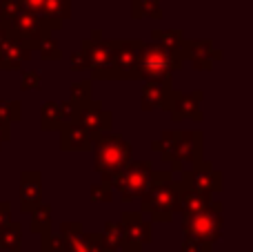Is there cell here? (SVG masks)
I'll return each instance as SVG.
<instances>
[{"instance_id": "obj_6", "label": "cell", "mask_w": 253, "mask_h": 252, "mask_svg": "<svg viewBox=\"0 0 253 252\" xmlns=\"http://www.w3.org/2000/svg\"><path fill=\"white\" fill-rule=\"evenodd\" d=\"M153 181V165L151 161H131L125 170H120L114 179L109 181L111 190L120 194L123 203L138 199L147 192V188Z\"/></svg>"}, {"instance_id": "obj_20", "label": "cell", "mask_w": 253, "mask_h": 252, "mask_svg": "<svg viewBox=\"0 0 253 252\" xmlns=\"http://www.w3.org/2000/svg\"><path fill=\"white\" fill-rule=\"evenodd\" d=\"M40 16L47 20L51 31H58L62 27V22L71 18V0H44Z\"/></svg>"}, {"instance_id": "obj_19", "label": "cell", "mask_w": 253, "mask_h": 252, "mask_svg": "<svg viewBox=\"0 0 253 252\" xmlns=\"http://www.w3.org/2000/svg\"><path fill=\"white\" fill-rule=\"evenodd\" d=\"M211 201H213L211 194H202V192L184 188L180 183V196H178V205H175V214H182V219H184L189 214H196L200 210H205Z\"/></svg>"}, {"instance_id": "obj_17", "label": "cell", "mask_w": 253, "mask_h": 252, "mask_svg": "<svg viewBox=\"0 0 253 252\" xmlns=\"http://www.w3.org/2000/svg\"><path fill=\"white\" fill-rule=\"evenodd\" d=\"M31 54H34V45L16 40L11 36V38H7L0 45V69H4V71L20 69L22 63L31 58Z\"/></svg>"}, {"instance_id": "obj_3", "label": "cell", "mask_w": 253, "mask_h": 252, "mask_svg": "<svg viewBox=\"0 0 253 252\" xmlns=\"http://www.w3.org/2000/svg\"><path fill=\"white\" fill-rule=\"evenodd\" d=\"M91 150L96 152V172L102 181H111L120 170H125L131 163L133 147L120 134L105 132L93 138Z\"/></svg>"}, {"instance_id": "obj_28", "label": "cell", "mask_w": 253, "mask_h": 252, "mask_svg": "<svg viewBox=\"0 0 253 252\" xmlns=\"http://www.w3.org/2000/svg\"><path fill=\"white\" fill-rule=\"evenodd\" d=\"M20 101H0V121L9 125L20 121Z\"/></svg>"}, {"instance_id": "obj_39", "label": "cell", "mask_w": 253, "mask_h": 252, "mask_svg": "<svg viewBox=\"0 0 253 252\" xmlns=\"http://www.w3.org/2000/svg\"><path fill=\"white\" fill-rule=\"evenodd\" d=\"M9 138H11V125L0 121V147H2L4 143L9 141Z\"/></svg>"}, {"instance_id": "obj_26", "label": "cell", "mask_w": 253, "mask_h": 252, "mask_svg": "<svg viewBox=\"0 0 253 252\" xmlns=\"http://www.w3.org/2000/svg\"><path fill=\"white\" fill-rule=\"evenodd\" d=\"M102 237V244L109 252L120 250V244H123V226L120 221H107L105 223V230L100 232Z\"/></svg>"}, {"instance_id": "obj_2", "label": "cell", "mask_w": 253, "mask_h": 252, "mask_svg": "<svg viewBox=\"0 0 253 252\" xmlns=\"http://www.w3.org/2000/svg\"><path fill=\"white\" fill-rule=\"evenodd\" d=\"M180 196V181L173 179L171 170H153V181L142 194V212L151 214V221L171 223Z\"/></svg>"}, {"instance_id": "obj_14", "label": "cell", "mask_w": 253, "mask_h": 252, "mask_svg": "<svg viewBox=\"0 0 253 252\" xmlns=\"http://www.w3.org/2000/svg\"><path fill=\"white\" fill-rule=\"evenodd\" d=\"M142 98L140 105L144 112L151 110H167L169 112L171 98H173V78H165V80H147L142 85Z\"/></svg>"}, {"instance_id": "obj_9", "label": "cell", "mask_w": 253, "mask_h": 252, "mask_svg": "<svg viewBox=\"0 0 253 252\" xmlns=\"http://www.w3.org/2000/svg\"><path fill=\"white\" fill-rule=\"evenodd\" d=\"M184 188H191V190H198L202 194H220L224 188L222 181V172L215 170L209 161H200L198 165H193L191 170H184L182 179H178Z\"/></svg>"}, {"instance_id": "obj_5", "label": "cell", "mask_w": 253, "mask_h": 252, "mask_svg": "<svg viewBox=\"0 0 253 252\" xmlns=\"http://www.w3.org/2000/svg\"><path fill=\"white\" fill-rule=\"evenodd\" d=\"M222 210H224V205L220 201H211L205 210L184 217V223H182L184 239L213 248L215 241L222 237V226H224Z\"/></svg>"}, {"instance_id": "obj_25", "label": "cell", "mask_w": 253, "mask_h": 252, "mask_svg": "<svg viewBox=\"0 0 253 252\" xmlns=\"http://www.w3.org/2000/svg\"><path fill=\"white\" fill-rule=\"evenodd\" d=\"M20 241H22V228L18 221H11L9 226H4L0 230V248L9 252L20 250Z\"/></svg>"}, {"instance_id": "obj_10", "label": "cell", "mask_w": 253, "mask_h": 252, "mask_svg": "<svg viewBox=\"0 0 253 252\" xmlns=\"http://www.w3.org/2000/svg\"><path fill=\"white\" fill-rule=\"evenodd\" d=\"M9 29V34L13 36L16 40H22V43H29V45H38L42 38H47V36H51V27L47 25V20H44L42 16H38V13H29V11H20L13 20L4 22Z\"/></svg>"}, {"instance_id": "obj_23", "label": "cell", "mask_w": 253, "mask_h": 252, "mask_svg": "<svg viewBox=\"0 0 253 252\" xmlns=\"http://www.w3.org/2000/svg\"><path fill=\"white\" fill-rule=\"evenodd\" d=\"M131 18L133 20H142V18L160 20L162 18L160 2H156V0H131Z\"/></svg>"}, {"instance_id": "obj_27", "label": "cell", "mask_w": 253, "mask_h": 252, "mask_svg": "<svg viewBox=\"0 0 253 252\" xmlns=\"http://www.w3.org/2000/svg\"><path fill=\"white\" fill-rule=\"evenodd\" d=\"M34 52H38L42 61H60V56H62L60 43H58L56 36H47V38H42L34 47Z\"/></svg>"}, {"instance_id": "obj_35", "label": "cell", "mask_w": 253, "mask_h": 252, "mask_svg": "<svg viewBox=\"0 0 253 252\" xmlns=\"http://www.w3.org/2000/svg\"><path fill=\"white\" fill-rule=\"evenodd\" d=\"M13 219H11V203L9 201H0V230L4 226H9Z\"/></svg>"}, {"instance_id": "obj_41", "label": "cell", "mask_w": 253, "mask_h": 252, "mask_svg": "<svg viewBox=\"0 0 253 252\" xmlns=\"http://www.w3.org/2000/svg\"><path fill=\"white\" fill-rule=\"evenodd\" d=\"M13 252H22V250H13Z\"/></svg>"}, {"instance_id": "obj_31", "label": "cell", "mask_w": 253, "mask_h": 252, "mask_svg": "<svg viewBox=\"0 0 253 252\" xmlns=\"http://www.w3.org/2000/svg\"><path fill=\"white\" fill-rule=\"evenodd\" d=\"M111 186L109 181H100L96 186H91V201H98V203H111Z\"/></svg>"}, {"instance_id": "obj_36", "label": "cell", "mask_w": 253, "mask_h": 252, "mask_svg": "<svg viewBox=\"0 0 253 252\" xmlns=\"http://www.w3.org/2000/svg\"><path fill=\"white\" fill-rule=\"evenodd\" d=\"M20 4H22V11L38 13V16H40V9H42L44 0H20Z\"/></svg>"}, {"instance_id": "obj_33", "label": "cell", "mask_w": 253, "mask_h": 252, "mask_svg": "<svg viewBox=\"0 0 253 252\" xmlns=\"http://www.w3.org/2000/svg\"><path fill=\"white\" fill-rule=\"evenodd\" d=\"M42 85V74L40 71H27L20 80V89H38Z\"/></svg>"}, {"instance_id": "obj_15", "label": "cell", "mask_w": 253, "mask_h": 252, "mask_svg": "<svg viewBox=\"0 0 253 252\" xmlns=\"http://www.w3.org/2000/svg\"><path fill=\"white\" fill-rule=\"evenodd\" d=\"M205 98L202 89H196V92H187V94H178L173 92V98H171V119L173 121H184V119H191L196 123L202 121V110H200V103Z\"/></svg>"}, {"instance_id": "obj_1", "label": "cell", "mask_w": 253, "mask_h": 252, "mask_svg": "<svg viewBox=\"0 0 253 252\" xmlns=\"http://www.w3.org/2000/svg\"><path fill=\"white\" fill-rule=\"evenodd\" d=\"M151 150L171 161V172H184V165H198L202 161V132L200 129H173L162 132L158 141L151 143Z\"/></svg>"}, {"instance_id": "obj_30", "label": "cell", "mask_w": 253, "mask_h": 252, "mask_svg": "<svg viewBox=\"0 0 253 252\" xmlns=\"http://www.w3.org/2000/svg\"><path fill=\"white\" fill-rule=\"evenodd\" d=\"M62 244H65V239H62L60 232L49 230L44 235H40V252H60Z\"/></svg>"}, {"instance_id": "obj_40", "label": "cell", "mask_w": 253, "mask_h": 252, "mask_svg": "<svg viewBox=\"0 0 253 252\" xmlns=\"http://www.w3.org/2000/svg\"><path fill=\"white\" fill-rule=\"evenodd\" d=\"M4 25V20H2V16H0V27H2Z\"/></svg>"}, {"instance_id": "obj_11", "label": "cell", "mask_w": 253, "mask_h": 252, "mask_svg": "<svg viewBox=\"0 0 253 252\" xmlns=\"http://www.w3.org/2000/svg\"><path fill=\"white\" fill-rule=\"evenodd\" d=\"M71 123L80 125L83 129H87L93 138L98 134H105V132H111V125H114V116L111 112H107L102 107L100 101H87L83 105H76V114H74V121Z\"/></svg>"}, {"instance_id": "obj_42", "label": "cell", "mask_w": 253, "mask_h": 252, "mask_svg": "<svg viewBox=\"0 0 253 252\" xmlns=\"http://www.w3.org/2000/svg\"><path fill=\"white\" fill-rule=\"evenodd\" d=\"M156 2H162V0H156Z\"/></svg>"}, {"instance_id": "obj_21", "label": "cell", "mask_w": 253, "mask_h": 252, "mask_svg": "<svg viewBox=\"0 0 253 252\" xmlns=\"http://www.w3.org/2000/svg\"><path fill=\"white\" fill-rule=\"evenodd\" d=\"M151 38H153V43L162 45V47L175 49V52H182V45L187 40L182 29H151Z\"/></svg>"}, {"instance_id": "obj_8", "label": "cell", "mask_w": 253, "mask_h": 252, "mask_svg": "<svg viewBox=\"0 0 253 252\" xmlns=\"http://www.w3.org/2000/svg\"><path fill=\"white\" fill-rule=\"evenodd\" d=\"M144 40L140 38H125L114 43V67L111 78L114 80H140L138 78V61L140 49Z\"/></svg>"}, {"instance_id": "obj_7", "label": "cell", "mask_w": 253, "mask_h": 252, "mask_svg": "<svg viewBox=\"0 0 253 252\" xmlns=\"http://www.w3.org/2000/svg\"><path fill=\"white\" fill-rule=\"evenodd\" d=\"M114 43L105 40L100 29H93L89 38L83 40L80 54L84 56L87 69L96 80H111V67H114Z\"/></svg>"}, {"instance_id": "obj_4", "label": "cell", "mask_w": 253, "mask_h": 252, "mask_svg": "<svg viewBox=\"0 0 253 252\" xmlns=\"http://www.w3.org/2000/svg\"><path fill=\"white\" fill-rule=\"evenodd\" d=\"M182 52L162 47L158 43H142L138 61V78L140 80H165L173 78V71H178L184 65Z\"/></svg>"}, {"instance_id": "obj_37", "label": "cell", "mask_w": 253, "mask_h": 252, "mask_svg": "<svg viewBox=\"0 0 253 252\" xmlns=\"http://www.w3.org/2000/svg\"><path fill=\"white\" fill-rule=\"evenodd\" d=\"M182 252H213V248L209 246H202V244H196V241H182Z\"/></svg>"}, {"instance_id": "obj_24", "label": "cell", "mask_w": 253, "mask_h": 252, "mask_svg": "<svg viewBox=\"0 0 253 252\" xmlns=\"http://www.w3.org/2000/svg\"><path fill=\"white\" fill-rule=\"evenodd\" d=\"M51 230V205L40 203L38 208L31 212V232L36 235H44Z\"/></svg>"}, {"instance_id": "obj_32", "label": "cell", "mask_w": 253, "mask_h": 252, "mask_svg": "<svg viewBox=\"0 0 253 252\" xmlns=\"http://www.w3.org/2000/svg\"><path fill=\"white\" fill-rule=\"evenodd\" d=\"M20 11H22L20 0H0V16H2L4 22L13 20Z\"/></svg>"}, {"instance_id": "obj_13", "label": "cell", "mask_w": 253, "mask_h": 252, "mask_svg": "<svg viewBox=\"0 0 253 252\" xmlns=\"http://www.w3.org/2000/svg\"><path fill=\"white\" fill-rule=\"evenodd\" d=\"M182 56H184V61L191 63L193 69L209 71V69H213L215 61L222 58V52L215 49L209 38H205V40H189L187 38L182 45Z\"/></svg>"}, {"instance_id": "obj_12", "label": "cell", "mask_w": 253, "mask_h": 252, "mask_svg": "<svg viewBox=\"0 0 253 252\" xmlns=\"http://www.w3.org/2000/svg\"><path fill=\"white\" fill-rule=\"evenodd\" d=\"M123 226V244L120 250L125 252H142L144 244H151V223L144 221L142 212H123L120 217Z\"/></svg>"}, {"instance_id": "obj_29", "label": "cell", "mask_w": 253, "mask_h": 252, "mask_svg": "<svg viewBox=\"0 0 253 252\" xmlns=\"http://www.w3.org/2000/svg\"><path fill=\"white\" fill-rule=\"evenodd\" d=\"M74 105H83V103L91 101V80H80V83L71 85V98Z\"/></svg>"}, {"instance_id": "obj_43", "label": "cell", "mask_w": 253, "mask_h": 252, "mask_svg": "<svg viewBox=\"0 0 253 252\" xmlns=\"http://www.w3.org/2000/svg\"><path fill=\"white\" fill-rule=\"evenodd\" d=\"M60 252H65V250H60Z\"/></svg>"}, {"instance_id": "obj_34", "label": "cell", "mask_w": 253, "mask_h": 252, "mask_svg": "<svg viewBox=\"0 0 253 252\" xmlns=\"http://www.w3.org/2000/svg\"><path fill=\"white\" fill-rule=\"evenodd\" d=\"M60 119H62V125L65 123H71L74 121V114H76V105L71 101H60Z\"/></svg>"}, {"instance_id": "obj_16", "label": "cell", "mask_w": 253, "mask_h": 252, "mask_svg": "<svg viewBox=\"0 0 253 252\" xmlns=\"http://www.w3.org/2000/svg\"><path fill=\"white\" fill-rule=\"evenodd\" d=\"M42 203V174L38 170L20 172V208L22 212H34Z\"/></svg>"}, {"instance_id": "obj_18", "label": "cell", "mask_w": 253, "mask_h": 252, "mask_svg": "<svg viewBox=\"0 0 253 252\" xmlns=\"http://www.w3.org/2000/svg\"><path fill=\"white\" fill-rule=\"evenodd\" d=\"M60 150L62 152H87L93 145V136L76 123H65L60 129Z\"/></svg>"}, {"instance_id": "obj_22", "label": "cell", "mask_w": 253, "mask_h": 252, "mask_svg": "<svg viewBox=\"0 0 253 252\" xmlns=\"http://www.w3.org/2000/svg\"><path fill=\"white\" fill-rule=\"evenodd\" d=\"M40 127L44 132H58L62 127V119H60V105L58 101H47L40 110Z\"/></svg>"}, {"instance_id": "obj_38", "label": "cell", "mask_w": 253, "mask_h": 252, "mask_svg": "<svg viewBox=\"0 0 253 252\" xmlns=\"http://www.w3.org/2000/svg\"><path fill=\"white\" fill-rule=\"evenodd\" d=\"M69 65L71 69H87V63H84V56L80 52H74L69 58Z\"/></svg>"}]
</instances>
